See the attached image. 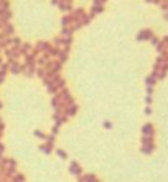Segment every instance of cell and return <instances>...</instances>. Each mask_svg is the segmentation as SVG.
<instances>
[{
	"label": "cell",
	"instance_id": "cell-1",
	"mask_svg": "<svg viewBox=\"0 0 168 182\" xmlns=\"http://www.w3.org/2000/svg\"><path fill=\"white\" fill-rule=\"evenodd\" d=\"M153 37V33H152V30H143L142 33L138 35V40H150V38Z\"/></svg>",
	"mask_w": 168,
	"mask_h": 182
},
{
	"label": "cell",
	"instance_id": "cell-2",
	"mask_svg": "<svg viewBox=\"0 0 168 182\" xmlns=\"http://www.w3.org/2000/svg\"><path fill=\"white\" fill-rule=\"evenodd\" d=\"M143 132H145L147 136H148V134L152 136L153 134V126L152 124H145V126H143Z\"/></svg>",
	"mask_w": 168,
	"mask_h": 182
},
{
	"label": "cell",
	"instance_id": "cell-3",
	"mask_svg": "<svg viewBox=\"0 0 168 182\" xmlns=\"http://www.w3.org/2000/svg\"><path fill=\"white\" fill-rule=\"evenodd\" d=\"M165 18H166V20H168V12H166V13H165Z\"/></svg>",
	"mask_w": 168,
	"mask_h": 182
}]
</instances>
